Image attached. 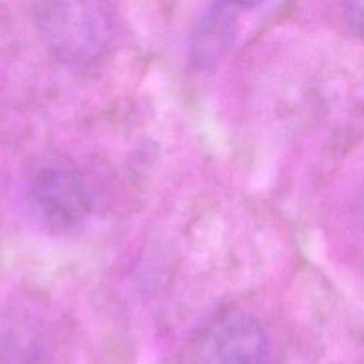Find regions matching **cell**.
Listing matches in <instances>:
<instances>
[{"label": "cell", "mask_w": 364, "mask_h": 364, "mask_svg": "<svg viewBox=\"0 0 364 364\" xmlns=\"http://www.w3.org/2000/svg\"><path fill=\"white\" fill-rule=\"evenodd\" d=\"M347 16L353 30L364 40V0H347Z\"/></svg>", "instance_id": "277c9868"}, {"label": "cell", "mask_w": 364, "mask_h": 364, "mask_svg": "<svg viewBox=\"0 0 364 364\" xmlns=\"http://www.w3.org/2000/svg\"><path fill=\"white\" fill-rule=\"evenodd\" d=\"M28 202L37 219L50 230L63 232L82 223L91 196L80 173L68 165H41L28 179Z\"/></svg>", "instance_id": "3957f363"}, {"label": "cell", "mask_w": 364, "mask_h": 364, "mask_svg": "<svg viewBox=\"0 0 364 364\" xmlns=\"http://www.w3.org/2000/svg\"><path fill=\"white\" fill-rule=\"evenodd\" d=\"M269 341L260 321L240 310L209 317L188 346L189 364H267Z\"/></svg>", "instance_id": "7a4b0ae2"}, {"label": "cell", "mask_w": 364, "mask_h": 364, "mask_svg": "<svg viewBox=\"0 0 364 364\" xmlns=\"http://www.w3.org/2000/svg\"><path fill=\"white\" fill-rule=\"evenodd\" d=\"M36 14L44 44L64 63H91L111 43L114 24L104 0H41Z\"/></svg>", "instance_id": "6da1fadb"}, {"label": "cell", "mask_w": 364, "mask_h": 364, "mask_svg": "<svg viewBox=\"0 0 364 364\" xmlns=\"http://www.w3.org/2000/svg\"><path fill=\"white\" fill-rule=\"evenodd\" d=\"M223 1L240 9H253L263 4L266 0H223Z\"/></svg>", "instance_id": "5b68a950"}, {"label": "cell", "mask_w": 364, "mask_h": 364, "mask_svg": "<svg viewBox=\"0 0 364 364\" xmlns=\"http://www.w3.org/2000/svg\"><path fill=\"white\" fill-rule=\"evenodd\" d=\"M360 216H361V222H363V226H364V191H363V195H361V199H360Z\"/></svg>", "instance_id": "8992f818"}]
</instances>
